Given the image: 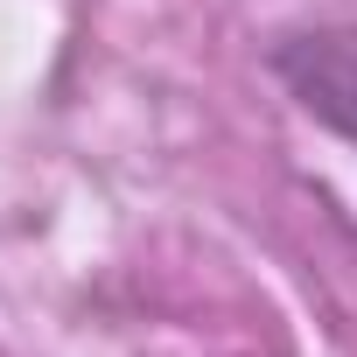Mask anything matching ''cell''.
<instances>
[{
	"instance_id": "6da1fadb",
	"label": "cell",
	"mask_w": 357,
	"mask_h": 357,
	"mask_svg": "<svg viewBox=\"0 0 357 357\" xmlns=\"http://www.w3.org/2000/svg\"><path fill=\"white\" fill-rule=\"evenodd\" d=\"M273 70L287 77V91L301 98V112H315L322 126H336L357 147V29H315L273 50Z\"/></svg>"
}]
</instances>
